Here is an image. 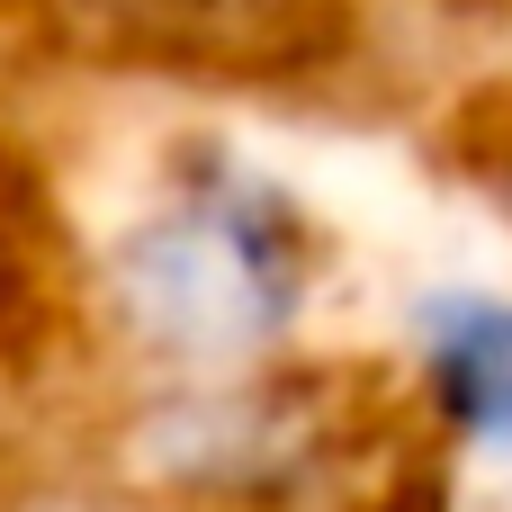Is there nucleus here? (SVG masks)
<instances>
[{
  "mask_svg": "<svg viewBox=\"0 0 512 512\" xmlns=\"http://www.w3.org/2000/svg\"><path fill=\"white\" fill-rule=\"evenodd\" d=\"M315 270L324 234L288 180L234 144H180L99 261V315L171 378H216L297 333Z\"/></svg>",
  "mask_w": 512,
  "mask_h": 512,
  "instance_id": "nucleus-1",
  "label": "nucleus"
},
{
  "mask_svg": "<svg viewBox=\"0 0 512 512\" xmlns=\"http://www.w3.org/2000/svg\"><path fill=\"white\" fill-rule=\"evenodd\" d=\"M360 441V396L324 369H216L180 378L144 414V477L207 512H324Z\"/></svg>",
  "mask_w": 512,
  "mask_h": 512,
  "instance_id": "nucleus-2",
  "label": "nucleus"
},
{
  "mask_svg": "<svg viewBox=\"0 0 512 512\" xmlns=\"http://www.w3.org/2000/svg\"><path fill=\"white\" fill-rule=\"evenodd\" d=\"M45 36L126 72L297 81L351 54L342 0H18Z\"/></svg>",
  "mask_w": 512,
  "mask_h": 512,
  "instance_id": "nucleus-3",
  "label": "nucleus"
},
{
  "mask_svg": "<svg viewBox=\"0 0 512 512\" xmlns=\"http://www.w3.org/2000/svg\"><path fill=\"white\" fill-rule=\"evenodd\" d=\"M414 387L432 432L512 468V297L423 288L414 297Z\"/></svg>",
  "mask_w": 512,
  "mask_h": 512,
  "instance_id": "nucleus-4",
  "label": "nucleus"
}]
</instances>
